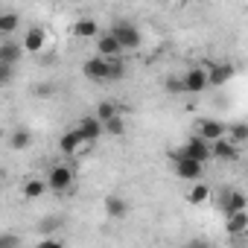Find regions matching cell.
Returning a JSON list of instances; mask_svg holds the SVG:
<instances>
[{"mask_svg": "<svg viewBox=\"0 0 248 248\" xmlns=\"http://www.w3.org/2000/svg\"><path fill=\"white\" fill-rule=\"evenodd\" d=\"M170 161H172V170H175V175H178L181 181H193V184L202 181V175H204V164L187 158L184 149H172V152H170Z\"/></svg>", "mask_w": 248, "mask_h": 248, "instance_id": "obj_1", "label": "cell"}, {"mask_svg": "<svg viewBox=\"0 0 248 248\" xmlns=\"http://www.w3.org/2000/svg\"><path fill=\"white\" fill-rule=\"evenodd\" d=\"M108 32H111V35L120 41L123 53H132V50H138V47H140V41H143L140 30H138L135 24H129V21H117V24H114Z\"/></svg>", "mask_w": 248, "mask_h": 248, "instance_id": "obj_2", "label": "cell"}, {"mask_svg": "<svg viewBox=\"0 0 248 248\" xmlns=\"http://www.w3.org/2000/svg\"><path fill=\"white\" fill-rule=\"evenodd\" d=\"M219 210L225 213V219L228 216H233V213H242V210H248V196L242 193V190H233V187H225L222 193H219Z\"/></svg>", "mask_w": 248, "mask_h": 248, "instance_id": "obj_3", "label": "cell"}, {"mask_svg": "<svg viewBox=\"0 0 248 248\" xmlns=\"http://www.w3.org/2000/svg\"><path fill=\"white\" fill-rule=\"evenodd\" d=\"M73 181H76V175H73V170H70L67 164H56V167L47 172V187H50V193H70V190H73Z\"/></svg>", "mask_w": 248, "mask_h": 248, "instance_id": "obj_4", "label": "cell"}, {"mask_svg": "<svg viewBox=\"0 0 248 248\" xmlns=\"http://www.w3.org/2000/svg\"><path fill=\"white\" fill-rule=\"evenodd\" d=\"M184 155L187 158H193V161H199V164H207V161H213V143H207L204 138H199V135H190L187 140H184Z\"/></svg>", "mask_w": 248, "mask_h": 248, "instance_id": "obj_5", "label": "cell"}, {"mask_svg": "<svg viewBox=\"0 0 248 248\" xmlns=\"http://www.w3.org/2000/svg\"><path fill=\"white\" fill-rule=\"evenodd\" d=\"M79 135H82V140L88 143V146H93L102 135H105V126H102V123L93 117V114H85V117H79V123H76V126H73Z\"/></svg>", "mask_w": 248, "mask_h": 248, "instance_id": "obj_6", "label": "cell"}, {"mask_svg": "<svg viewBox=\"0 0 248 248\" xmlns=\"http://www.w3.org/2000/svg\"><path fill=\"white\" fill-rule=\"evenodd\" d=\"M196 135H199V138H204L207 143H216V140L228 138V126H225L222 120H216V117H204V120H199Z\"/></svg>", "mask_w": 248, "mask_h": 248, "instance_id": "obj_7", "label": "cell"}, {"mask_svg": "<svg viewBox=\"0 0 248 248\" xmlns=\"http://www.w3.org/2000/svg\"><path fill=\"white\" fill-rule=\"evenodd\" d=\"M181 79H184V91L187 93H204L210 88V76H207L204 67H187V73Z\"/></svg>", "mask_w": 248, "mask_h": 248, "instance_id": "obj_8", "label": "cell"}, {"mask_svg": "<svg viewBox=\"0 0 248 248\" xmlns=\"http://www.w3.org/2000/svg\"><path fill=\"white\" fill-rule=\"evenodd\" d=\"M24 53L27 56H38L44 47H47V30L44 27H30L27 32H24Z\"/></svg>", "mask_w": 248, "mask_h": 248, "instance_id": "obj_9", "label": "cell"}, {"mask_svg": "<svg viewBox=\"0 0 248 248\" xmlns=\"http://www.w3.org/2000/svg\"><path fill=\"white\" fill-rule=\"evenodd\" d=\"M82 73H85V79L108 82V76H111V70H108V59H102V56H91V59H85Z\"/></svg>", "mask_w": 248, "mask_h": 248, "instance_id": "obj_10", "label": "cell"}, {"mask_svg": "<svg viewBox=\"0 0 248 248\" xmlns=\"http://www.w3.org/2000/svg\"><path fill=\"white\" fill-rule=\"evenodd\" d=\"M85 146H88V143L82 140V135H79L76 129H67V132L59 138V149H62V155H67V158H76Z\"/></svg>", "mask_w": 248, "mask_h": 248, "instance_id": "obj_11", "label": "cell"}, {"mask_svg": "<svg viewBox=\"0 0 248 248\" xmlns=\"http://www.w3.org/2000/svg\"><path fill=\"white\" fill-rule=\"evenodd\" d=\"M207 76H210V88H225V85L233 79V64H231V62L210 64V67H207Z\"/></svg>", "mask_w": 248, "mask_h": 248, "instance_id": "obj_12", "label": "cell"}, {"mask_svg": "<svg viewBox=\"0 0 248 248\" xmlns=\"http://www.w3.org/2000/svg\"><path fill=\"white\" fill-rule=\"evenodd\" d=\"M21 59H24V44H21V41H12V38H6L3 44H0V64H9V67H15Z\"/></svg>", "mask_w": 248, "mask_h": 248, "instance_id": "obj_13", "label": "cell"}, {"mask_svg": "<svg viewBox=\"0 0 248 248\" xmlns=\"http://www.w3.org/2000/svg\"><path fill=\"white\" fill-rule=\"evenodd\" d=\"M96 56H102V59H120L123 56V47H120V41L111 32H102L96 38Z\"/></svg>", "mask_w": 248, "mask_h": 248, "instance_id": "obj_14", "label": "cell"}, {"mask_svg": "<svg viewBox=\"0 0 248 248\" xmlns=\"http://www.w3.org/2000/svg\"><path fill=\"white\" fill-rule=\"evenodd\" d=\"M213 161H222V164H233V161H239V146L231 143L228 138L216 140V143H213Z\"/></svg>", "mask_w": 248, "mask_h": 248, "instance_id": "obj_15", "label": "cell"}, {"mask_svg": "<svg viewBox=\"0 0 248 248\" xmlns=\"http://www.w3.org/2000/svg\"><path fill=\"white\" fill-rule=\"evenodd\" d=\"M47 190H50V187H47V178H24V184H21V196L30 199V202L41 199Z\"/></svg>", "mask_w": 248, "mask_h": 248, "instance_id": "obj_16", "label": "cell"}, {"mask_svg": "<svg viewBox=\"0 0 248 248\" xmlns=\"http://www.w3.org/2000/svg\"><path fill=\"white\" fill-rule=\"evenodd\" d=\"M210 196H213V187H210V184H204V181H196V184L187 190V204L202 207L204 202H210Z\"/></svg>", "mask_w": 248, "mask_h": 248, "instance_id": "obj_17", "label": "cell"}, {"mask_svg": "<svg viewBox=\"0 0 248 248\" xmlns=\"http://www.w3.org/2000/svg\"><path fill=\"white\" fill-rule=\"evenodd\" d=\"M73 35L76 38H99L102 32H99V21L96 18H79L76 24H73Z\"/></svg>", "mask_w": 248, "mask_h": 248, "instance_id": "obj_18", "label": "cell"}, {"mask_svg": "<svg viewBox=\"0 0 248 248\" xmlns=\"http://www.w3.org/2000/svg\"><path fill=\"white\" fill-rule=\"evenodd\" d=\"M225 233H231V236H245V233H248V210L228 216V219H225Z\"/></svg>", "mask_w": 248, "mask_h": 248, "instance_id": "obj_19", "label": "cell"}, {"mask_svg": "<svg viewBox=\"0 0 248 248\" xmlns=\"http://www.w3.org/2000/svg\"><path fill=\"white\" fill-rule=\"evenodd\" d=\"M105 213L111 219H126L129 216V202L123 199V196H108L105 199Z\"/></svg>", "mask_w": 248, "mask_h": 248, "instance_id": "obj_20", "label": "cell"}, {"mask_svg": "<svg viewBox=\"0 0 248 248\" xmlns=\"http://www.w3.org/2000/svg\"><path fill=\"white\" fill-rule=\"evenodd\" d=\"M117 114H120V108H117V102H111V99H102V102L96 105V111H93V117L102 123V126H105L108 120H114Z\"/></svg>", "mask_w": 248, "mask_h": 248, "instance_id": "obj_21", "label": "cell"}, {"mask_svg": "<svg viewBox=\"0 0 248 248\" xmlns=\"http://www.w3.org/2000/svg\"><path fill=\"white\" fill-rule=\"evenodd\" d=\"M228 140L236 143V146L248 143V123H231L228 126Z\"/></svg>", "mask_w": 248, "mask_h": 248, "instance_id": "obj_22", "label": "cell"}, {"mask_svg": "<svg viewBox=\"0 0 248 248\" xmlns=\"http://www.w3.org/2000/svg\"><path fill=\"white\" fill-rule=\"evenodd\" d=\"M21 24V15L18 12H0V32L3 35H12Z\"/></svg>", "mask_w": 248, "mask_h": 248, "instance_id": "obj_23", "label": "cell"}, {"mask_svg": "<svg viewBox=\"0 0 248 248\" xmlns=\"http://www.w3.org/2000/svg\"><path fill=\"white\" fill-rule=\"evenodd\" d=\"M105 135H111V138H123V135H126V120H123L120 114H117L114 120H108V123H105Z\"/></svg>", "mask_w": 248, "mask_h": 248, "instance_id": "obj_24", "label": "cell"}, {"mask_svg": "<svg viewBox=\"0 0 248 248\" xmlns=\"http://www.w3.org/2000/svg\"><path fill=\"white\" fill-rule=\"evenodd\" d=\"M164 91H167L170 96H181V93H187L181 76H167V79H164Z\"/></svg>", "mask_w": 248, "mask_h": 248, "instance_id": "obj_25", "label": "cell"}, {"mask_svg": "<svg viewBox=\"0 0 248 248\" xmlns=\"http://www.w3.org/2000/svg\"><path fill=\"white\" fill-rule=\"evenodd\" d=\"M32 143V135L27 132V129H18V132H12V138H9V146L12 149H27Z\"/></svg>", "mask_w": 248, "mask_h": 248, "instance_id": "obj_26", "label": "cell"}, {"mask_svg": "<svg viewBox=\"0 0 248 248\" xmlns=\"http://www.w3.org/2000/svg\"><path fill=\"white\" fill-rule=\"evenodd\" d=\"M108 70H111V76H108V82H117V79H123L126 76V62H123V56L120 59H108Z\"/></svg>", "mask_w": 248, "mask_h": 248, "instance_id": "obj_27", "label": "cell"}, {"mask_svg": "<svg viewBox=\"0 0 248 248\" xmlns=\"http://www.w3.org/2000/svg\"><path fill=\"white\" fill-rule=\"evenodd\" d=\"M0 248H21V239L15 233H0Z\"/></svg>", "mask_w": 248, "mask_h": 248, "instance_id": "obj_28", "label": "cell"}, {"mask_svg": "<svg viewBox=\"0 0 248 248\" xmlns=\"http://www.w3.org/2000/svg\"><path fill=\"white\" fill-rule=\"evenodd\" d=\"M12 76H15V67L0 64V85H9V82H12Z\"/></svg>", "mask_w": 248, "mask_h": 248, "instance_id": "obj_29", "label": "cell"}, {"mask_svg": "<svg viewBox=\"0 0 248 248\" xmlns=\"http://www.w3.org/2000/svg\"><path fill=\"white\" fill-rule=\"evenodd\" d=\"M38 248H67L62 239H56V236H44L41 242H38Z\"/></svg>", "mask_w": 248, "mask_h": 248, "instance_id": "obj_30", "label": "cell"}, {"mask_svg": "<svg viewBox=\"0 0 248 248\" xmlns=\"http://www.w3.org/2000/svg\"><path fill=\"white\" fill-rule=\"evenodd\" d=\"M53 91H56V88H53L50 82H47V85H44V82L35 85V96H41V99H44V96H53Z\"/></svg>", "mask_w": 248, "mask_h": 248, "instance_id": "obj_31", "label": "cell"}, {"mask_svg": "<svg viewBox=\"0 0 248 248\" xmlns=\"http://www.w3.org/2000/svg\"><path fill=\"white\" fill-rule=\"evenodd\" d=\"M184 248H210V245H207L204 239H193V242H187Z\"/></svg>", "mask_w": 248, "mask_h": 248, "instance_id": "obj_32", "label": "cell"}]
</instances>
